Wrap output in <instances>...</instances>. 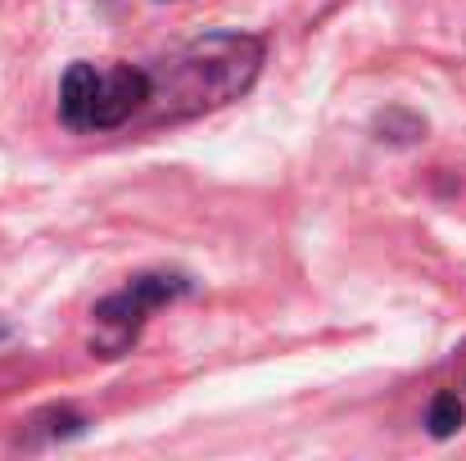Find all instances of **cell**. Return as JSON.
Instances as JSON below:
<instances>
[{
    "label": "cell",
    "mask_w": 466,
    "mask_h": 461,
    "mask_svg": "<svg viewBox=\"0 0 466 461\" xmlns=\"http://www.w3.org/2000/svg\"><path fill=\"white\" fill-rule=\"evenodd\" d=\"M263 68V41L245 32L199 36L146 68V100L132 127H163L240 100Z\"/></svg>",
    "instance_id": "1"
},
{
    "label": "cell",
    "mask_w": 466,
    "mask_h": 461,
    "mask_svg": "<svg viewBox=\"0 0 466 461\" xmlns=\"http://www.w3.org/2000/svg\"><path fill=\"white\" fill-rule=\"evenodd\" d=\"M146 100V64H73L59 82V118L68 132L132 127Z\"/></svg>",
    "instance_id": "2"
},
{
    "label": "cell",
    "mask_w": 466,
    "mask_h": 461,
    "mask_svg": "<svg viewBox=\"0 0 466 461\" xmlns=\"http://www.w3.org/2000/svg\"><path fill=\"white\" fill-rule=\"evenodd\" d=\"M186 290H190V281H186V276H167V272H146V276L127 281L118 295H109L105 304L96 307L91 348H96L100 357H123V353L137 344V335H141V326L150 321V312L163 304H172V299H181Z\"/></svg>",
    "instance_id": "3"
},
{
    "label": "cell",
    "mask_w": 466,
    "mask_h": 461,
    "mask_svg": "<svg viewBox=\"0 0 466 461\" xmlns=\"http://www.w3.org/2000/svg\"><path fill=\"white\" fill-rule=\"evenodd\" d=\"M466 421V407L458 394H440L435 403H431V416H426V426H431V435L435 439H449V435H458Z\"/></svg>",
    "instance_id": "4"
}]
</instances>
